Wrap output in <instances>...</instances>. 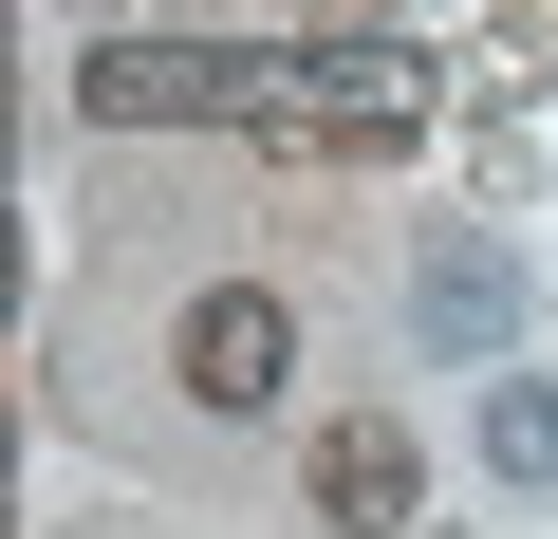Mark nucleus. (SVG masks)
Masks as SVG:
<instances>
[{
    "label": "nucleus",
    "mask_w": 558,
    "mask_h": 539,
    "mask_svg": "<svg viewBox=\"0 0 558 539\" xmlns=\"http://www.w3.org/2000/svg\"><path fill=\"white\" fill-rule=\"evenodd\" d=\"M168 372H186V409H279L299 391V317H279L260 280H205L168 317Z\"/></svg>",
    "instance_id": "nucleus-2"
},
{
    "label": "nucleus",
    "mask_w": 558,
    "mask_h": 539,
    "mask_svg": "<svg viewBox=\"0 0 558 539\" xmlns=\"http://www.w3.org/2000/svg\"><path fill=\"white\" fill-rule=\"evenodd\" d=\"M410 131H428V112H354V94H279V112H260L279 168H391Z\"/></svg>",
    "instance_id": "nucleus-4"
},
{
    "label": "nucleus",
    "mask_w": 558,
    "mask_h": 539,
    "mask_svg": "<svg viewBox=\"0 0 558 539\" xmlns=\"http://www.w3.org/2000/svg\"><path fill=\"white\" fill-rule=\"evenodd\" d=\"M410 483H428V465H410V409H336V428H317V520L391 539V520H410Z\"/></svg>",
    "instance_id": "nucleus-3"
},
{
    "label": "nucleus",
    "mask_w": 558,
    "mask_h": 539,
    "mask_svg": "<svg viewBox=\"0 0 558 539\" xmlns=\"http://www.w3.org/2000/svg\"><path fill=\"white\" fill-rule=\"evenodd\" d=\"M75 112L94 131H186V112L260 131L279 112V38H94L75 57Z\"/></svg>",
    "instance_id": "nucleus-1"
},
{
    "label": "nucleus",
    "mask_w": 558,
    "mask_h": 539,
    "mask_svg": "<svg viewBox=\"0 0 558 539\" xmlns=\"http://www.w3.org/2000/svg\"><path fill=\"white\" fill-rule=\"evenodd\" d=\"M484 465H502V483H558V391H539V372L484 391Z\"/></svg>",
    "instance_id": "nucleus-5"
}]
</instances>
